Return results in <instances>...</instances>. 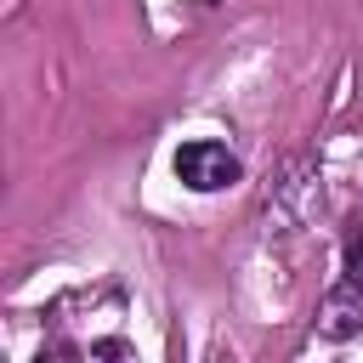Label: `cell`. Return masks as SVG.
<instances>
[{
  "label": "cell",
  "mask_w": 363,
  "mask_h": 363,
  "mask_svg": "<svg viewBox=\"0 0 363 363\" xmlns=\"http://www.w3.org/2000/svg\"><path fill=\"white\" fill-rule=\"evenodd\" d=\"M170 170H176V182H182L187 193H221V187H238V182H244V159H238L227 142H216V136L182 142L176 159H170Z\"/></svg>",
  "instance_id": "cell-2"
},
{
  "label": "cell",
  "mask_w": 363,
  "mask_h": 363,
  "mask_svg": "<svg viewBox=\"0 0 363 363\" xmlns=\"http://www.w3.org/2000/svg\"><path fill=\"white\" fill-rule=\"evenodd\" d=\"M318 329L329 340L363 335V216H346V227H340V278L323 295Z\"/></svg>",
  "instance_id": "cell-1"
}]
</instances>
